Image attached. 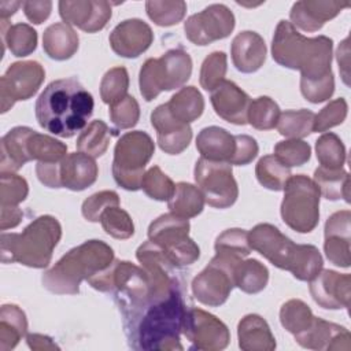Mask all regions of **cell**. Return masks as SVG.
I'll return each mask as SVG.
<instances>
[{"label":"cell","mask_w":351,"mask_h":351,"mask_svg":"<svg viewBox=\"0 0 351 351\" xmlns=\"http://www.w3.org/2000/svg\"><path fill=\"white\" fill-rule=\"evenodd\" d=\"M315 154L319 165L326 169H341L346 163V147L335 133H324L315 141Z\"/></svg>","instance_id":"b9f144b4"},{"label":"cell","mask_w":351,"mask_h":351,"mask_svg":"<svg viewBox=\"0 0 351 351\" xmlns=\"http://www.w3.org/2000/svg\"><path fill=\"white\" fill-rule=\"evenodd\" d=\"M184 335L192 348L203 351L223 350L230 341L228 326L219 318L202 308L188 310Z\"/></svg>","instance_id":"9a60e30c"},{"label":"cell","mask_w":351,"mask_h":351,"mask_svg":"<svg viewBox=\"0 0 351 351\" xmlns=\"http://www.w3.org/2000/svg\"><path fill=\"white\" fill-rule=\"evenodd\" d=\"M192 74V59L184 49H169L160 58L144 62L138 74L140 93L151 101L162 92L181 88Z\"/></svg>","instance_id":"8992f818"},{"label":"cell","mask_w":351,"mask_h":351,"mask_svg":"<svg viewBox=\"0 0 351 351\" xmlns=\"http://www.w3.org/2000/svg\"><path fill=\"white\" fill-rule=\"evenodd\" d=\"M278 104L269 96H259L255 100H251L247 123L258 130H270L277 126L280 118Z\"/></svg>","instance_id":"60d3db41"},{"label":"cell","mask_w":351,"mask_h":351,"mask_svg":"<svg viewBox=\"0 0 351 351\" xmlns=\"http://www.w3.org/2000/svg\"><path fill=\"white\" fill-rule=\"evenodd\" d=\"M59 15L67 25L86 33L101 30L111 18V4L104 0L59 1Z\"/></svg>","instance_id":"2e32d148"},{"label":"cell","mask_w":351,"mask_h":351,"mask_svg":"<svg viewBox=\"0 0 351 351\" xmlns=\"http://www.w3.org/2000/svg\"><path fill=\"white\" fill-rule=\"evenodd\" d=\"M108 114L117 129H130L140 119V106L133 96L126 95L122 100L110 106Z\"/></svg>","instance_id":"f5cc1de1"},{"label":"cell","mask_w":351,"mask_h":351,"mask_svg":"<svg viewBox=\"0 0 351 351\" xmlns=\"http://www.w3.org/2000/svg\"><path fill=\"white\" fill-rule=\"evenodd\" d=\"M350 1L337 0H302L296 1L289 12L291 23L304 32L319 30L326 21L333 19Z\"/></svg>","instance_id":"603a6c76"},{"label":"cell","mask_w":351,"mask_h":351,"mask_svg":"<svg viewBox=\"0 0 351 351\" xmlns=\"http://www.w3.org/2000/svg\"><path fill=\"white\" fill-rule=\"evenodd\" d=\"M151 123L156 130L158 145L163 152L178 155L188 148L192 140V129L189 123L176 119L166 103L152 111Z\"/></svg>","instance_id":"d6986e66"},{"label":"cell","mask_w":351,"mask_h":351,"mask_svg":"<svg viewBox=\"0 0 351 351\" xmlns=\"http://www.w3.org/2000/svg\"><path fill=\"white\" fill-rule=\"evenodd\" d=\"M274 156L287 167L302 166L310 160L311 147L299 138L278 141L274 147Z\"/></svg>","instance_id":"681fc988"},{"label":"cell","mask_w":351,"mask_h":351,"mask_svg":"<svg viewBox=\"0 0 351 351\" xmlns=\"http://www.w3.org/2000/svg\"><path fill=\"white\" fill-rule=\"evenodd\" d=\"M114 261L112 248L101 240H88L71 248L41 278L43 285L56 295H75L82 280L90 278Z\"/></svg>","instance_id":"277c9868"},{"label":"cell","mask_w":351,"mask_h":351,"mask_svg":"<svg viewBox=\"0 0 351 351\" xmlns=\"http://www.w3.org/2000/svg\"><path fill=\"white\" fill-rule=\"evenodd\" d=\"M234 29V15L223 4H210L203 11L191 15L184 30L186 38L196 45H208L228 37Z\"/></svg>","instance_id":"4fadbf2b"},{"label":"cell","mask_w":351,"mask_h":351,"mask_svg":"<svg viewBox=\"0 0 351 351\" xmlns=\"http://www.w3.org/2000/svg\"><path fill=\"white\" fill-rule=\"evenodd\" d=\"M265 40L252 30L240 32L232 41L230 55L234 67L245 74L259 70L266 60Z\"/></svg>","instance_id":"cb8c5ba5"},{"label":"cell","mask_w":351,"mask_h":351,"mask_svg":"<svg viewBox=\"0 0 351 351\" xmlns=\"http://www.w3.org/2000/svg\"><path fill=\"white\" fill-rule=\"evenodd\" d=\"M315 185L319 193L328 200L343 199L350 202V177L346 170L341 169H326L319 166L314 171Z\"/></svg>","instance_id":"836d02e7"},{"label":"cell","mask_w":351,"mask_h":351,"mask_svg":"<svg viewBox=\"0 0 351 351\" xmlns=\"http://www.w3.org/2000/svg\"><path fill=\"white\" fill-rule=\"evenodd\" d=\"M155 152L151 136L143 130L125 133L114 148L112 176L115 182L126 191H138L144 178V169Z\"/></svg>","instance_id":"52a82bcc"},{"label":"cell","mask_w":351,"mask_h":351,"mask_svg":"<svg viewBox=\"0 0 351 351\" xmlns=\"http://www.w3.org/2000/svg\"><path fill=\"white\" fill-rule=\"evenodd\" d=\"M315 114L310 110H288L280 114L277 130L289 138H303L314 132Z\"/></svg>","instance_id":"8d00e7d4"},{"label":"cell","mask_w":351,"mask_h":351,"mask_svg":"<svg viewBox=\"0 0 351 351\" xmlns=\"http://www.w3.org/2000/svg\"><path fill=\"white\" fill-rule=\"evenodd\" d=\"M78 43V34L64 22L48 26L43 34L44 52L55 60L70 59L77 52Z\"/></svg>","instance_id":"f1b7e54d"},{"label":"cell","mask_w":351,"mask_h":351,"mask_svg":"<svg viewBox=\"0 0 351 351\" xmlns=\"http://www.w3.org/2000/svg\"><path fill=\"white\" fill-rule=\"evenodd\" d=\"M27 154L30 160L60 162L67 154V145L51 136L33 130L27 138Z\"/></svg>","instance_id":"74e56055"},{"label":"cell","mask_w":351,"mask_h":351,"mask_svg":"<svg viewBox=\"0 0 351 351\" xmlns=\"http://www.w3.org/2000/svg\"><path fill=\"white\" fill-rule=\"evenodd\" d=\"M21 5H23V3L21 1H8V0L0 1V19H8L11 15L15 14V11Z\"/></svg>","instance_id":"e7e4bbea"},{"label":"cell","mask_w":351,"mask_h":351,"mask_svg":"<svg viewBox=\"0 0 351 351\" xmlns=\"http://www.w3.org/2000/svg\"><path fill=\"white\" fill-rule=\"evenodd\" d=\"M147 15L158 26H173L182 21L186 12V4L182 0H148L145 3Z\"/></svg>","instance_id":"f6af8a7d"},{"label":"cell","mask_w":351,"mask_h":351,"mask_svg":"<svg viewBox=\"0 0 351 351\" xmlns=\"http://www.w3.org/2000/svg\"><path fill=\"white\" fill-rule=\"evenodd\" d=\"M319 189L304 174L291 176L284 186L281 202L282 221L299 233L315 229L319 221Z\"/></svg>","instance_id":"ba28073f"},{"label":"cell","mask_w":351,"mask_h":351,"mask_svg":"<svg viewBox=\"0 0 351 351\" xmlns=\"http://www.w3.org/2000/svg\"><path fill=\"white\" fill-rule=\"evenodd\" d=\"M129 88V74L122 66L110 69L101 78L100 82V96L101 100L112 106L126 96Z\"/></svg>","instance_id":"bcb514c9"},{"label":"cell","mask_w":351,"mask_h":351,"mask_svg":"<svg viewBox=\"0 0 351 351\" xmlns=\"http://www.w3.org/2000/svg\"><path fill=\"white\" fill-rule=\"evenodd\" d=\"M93 97L77 78L52 81L36 101V118L47 132L69 138L86 126Z\"/></svg>","instance_id":"7a4b0ae2"},{"label":"cell","mask_w":351,"mask_h":351,"mask_svg":"<svg viewBox=\"0 0 351 351\" xmlns=\"http://www.w3.org/2000/svg\"><path fill=\"white\" fill-rule=\"evenodd\" d=\"M239 347L244 351H273L276 339L267 322L258 314L243 317L237 325Z\"/></svg>","instance_id":"484cf974"},{"label":"cell","mask_w":351,"mask_h":351,"mask_svg":"<svg viewBox=\"0 0 351 351\" xmlns=\"http://www.w3.org/2000/svg\"><path fill=\"white\" fill-rule=\"evenodd\" d=\"M196 148L202 158L228 162L234 152V136L219 126H207L196 137Z\"/></svg>","instance_id":"83f0119b"},{"label":"cell","mask_w":351,"mask_h":351,"mask_svg":"<svg viewBox=\"0 0 351 351\" xmlns=\"http://www.w3.org/2000/svg\"><path fill=\"white\" fill-rule=\"evenodd\" d=\"M240 261L215 254L192 281V292L196 300L210 307L223 304L234 287L233 270Z\"/></svg>","instance_id":"8fae6325"},{"label":"cell","mask_w":351,"mask_h":351,"mask_svg":"<svg viewBox=\"0 0 351 351\" xmlns=\"http://www.w3.org/2000/svg\"><path fill=\"white\" fill-rule=\"evenodd\" d=\"M214 248L215 254L234 259H243L251 252L248 232L239 228L226 229L217 237Z\"/></svg>","instance_id":"ee69618b"},{"label":"cell","mask_w":351,"mask_h":351,"mask_svg":"<svg viewBox=\"0 0 351 351\" xmlns=\"http://www.w3.org/2000/svg\"><path fill=\"white\" fill-rule=\"evenodd\" d=\"M171 115L185 123L196 121L204 110V99L197 88L185 86L174 93L166 103Z\"/></svg>","instance_id":"d6a6232c"},{"label":"cell","mask_w":351,"mask_h":351,"mask_svg":"<svg viewBox=\"0 0 351 351\" xmlns=\"http://www.w3.org/2000/svg\"><path fill=\"white\" fill-rule=\"evenodd\" d=\"M119 206V196L114 191L96 192L82 203V215L89 222H99L104 210Z\"/></svg>","instance_id":"11a10c76"},{"label":"cell","mask_w":351,"mask_h":351,"mask_svg":"<svg viewBox=\"0 0 351 351\" xmlns=\"http://www.w3.org/2000/svg\"><path fill=\"white\" fill-rule=\"evenodd\" d=\"M32 133L33 129L27 126H16L3 136L0 174L15 173L30 160L27 154V138Z\"/></svg>","instance_id":"4316f807"},{"label":"cell","mask_w":351,"mask_h":351,"mask_svg":"<svg viewBox=\"0 0 351 351\" xmlns=\"http://www.w3.org/2000/svg\"><path fill=\"white\" fill-rule=\"evenodd\" d=\"M233 281L243 292L258 293L267 285L269 270L258 259H241L233 270Z\"/></svg>","instance_id":"e575fe53"},{"label":"cell","mask_w":351,"mask_h":351,"mask_svg":"<svg viewBox=\"0 0 351 351\" xmlns=\"http://www.w3.org/2000/svg\"><path fill=\"white\" fill-rule=\"evenodd\" d=\"M228 69L226 53L222 51L211 52L202 63L199 82L204 90L215 89L223 80Z\"/></svg>","instance_id":"c3c4849f"},{"label":"cell","mask_w":351,"mask_h":351,"mask_svg":"<svg viewBox=\"0 0 351 351\" xmlns=\"http://www.w3.org/2000/svg\"><path fill=\"white\" fill-rule=\"evenodd\" d=\"M44 67L36 60L12 63L0 78L1 112H7L15 101L33 97L44 82Z\"/></svg>","instance_id":"7c38bea8"},{"label":"cell","mask_w":351,"mask_h":351,"mask_svg":"<svg viewBox=\"0 0 351 351\" xmlns=\"http://www.w3.org/2000/svg\"><path fill=\"white\" fill-rule=\"evenodd\" d=\"M259 147L254 137L248 134H236L234 136V152L229 165L245 166L251 163L258 155Z\"/></svg>","instance_id":"6f0895ef"},{"label":"cell","mask_w":351,"mask_h":351,"mask_svg":"<svg viewBox=\"0 0 351 351\" xmlns=\"http://www.w3.org/2000/svg\"><path fill=\"white\" fill-rule=\"evenodd\" d=\"M111 49L122 58H137L145 52L152 41L154 33L143 19L132 18L118 23L110 33Z\"/></svg>","instance_id":"ac0fdd59"},{"label":"cell","mask_w":351,"mask_h":351,"mask_svg":"<svg viewBox=\"0 0 351 351\" xmlns=\"http://www.w3.org/2000/svg\"><path fill=\"white\" fill-rule=\"evenodd\" d=\"M193 176L208 206L228 208L237 200L239 188L233 177L232 165L228 162L200 158L195 165Z\"/></svg>","instance_id":"30bf717a"},{"label":"cell","mask_w":351,"mask_h":351,"mask_svg":"<svg viewBox=\"0 0 351 351\" xmlns=\"http://www.w3.org/2000/svg\"><path fill=\"white\" fill-rule=\"evenodd\" d=\"M348 38H346L337 48V62H339V67L343 73V80L344 82L348 85Z\"/></svg>","instance_id":"be15d7a7"},{"label":"cell","mask_w":351,"mask_h":351,"mask_svg":"<svg viewBox=\"0 0 351 351\" xmlns=\"http://www.w3.org/2000/svg\"><path fill=\"white\" fill-rule=\"evenodd\" d=\"M141 188L151 199L165 202L171 197L176 184L160 170V167L152 166L145 171Z\"/></svg>","instance_id":"f907efd6"},{"label":"cell","mask_w":351,"mask_h":351,"mask_svg":"<svg viewBox=\"0 0 351 351\" xmlns=\"http://www.w3.org/2000/svg\"><path fill=\"white\" fill-rule=\"evenodd\" d=\"M347 110L348 106L343 97L332 100L314 117V132H326L343 123L347 117Z\"/></svg>","instance_id":"db71d44e"},{"label":"cell","mask_w":351,"mask_h":351,"mask_svg":"<svg viewBox=\"0 0 351 351\" xmlns=\"http://www.w3.org/2000/svg\"><path fill=\"white\" fill-rule=\"evenodd\" d=\"M26 341H27V346L32 348V350H55V348H59L49 336H45V335H40V333H30L26 336Z\"/></svg>","instance_id":"6125c7cd"},{"label":"cell","mask_w":351,"mask_h":351,"mask_svg":"<svg viewBox=\"0 0 351 351\" xmlns=\"http://www.w3.org/2000/svg\"><path fill=\"white\" fill-rule=\"evenodd\" d=\"M23 214L18 206H1V217H0V229L5 230L10 228H15L19 225Z\"/></svg>","instance_id":"94428289"},{"label":"cell","mask_w":351,"mask_h":351,"mask_svg":"<svg viewBox=\"0 0 351 351\" xmlns=\"http://www.w3.org/2000/svg\"><path fill=\"white\" fill-rule=\"evenodd\" d=\"M23 12L26 18L34 23L40 25L43 23L51 14L52 10V1L49 0H41V1H23Z\"/></svg>","instance_id":"91938a15"},{"label":"cell","mask_w":351,"mask_h":351,"mask_svg":"<svg viewBox=\"0 0 351 351\" xmlns=\"http://www.w3.org/2000/svg\"><path fill=\"white\" fill-rule=\"evenodd\" d=\"M255 176L261 185L270 191H282L288 178L292 176L291 169L284 166L274 155L262 156L255 167Z\"/></svg>","instance_id":"f35d334b"},{"label":"cell","mask_w":351,"mask_h":351,"mask_svg":"<svg viewBox=\"0 0 351 351\" xmlns=\"http://www.w3.org/2000/svg\"><path fill=\"white\" fill-rule=\"evenodd\" d=\"M103 230L114 239L125 240L133 236L134 225L130 215L119 206L108 207L100 217Z\"/></svg>","instance_id":"7dc6e473"},{"label":"cell","mask_w":351,"mask_h":351,"mask_svg":"<svg viewBox=\"0 0 351 351\" xmlns=\"http://www.w3.org/2000/svg\"><path fill=\"white\" fill-rule=\"evenodd\" d=\"M295 340L302 347L308 350L348 351L351 348V336L344 326L325 321L318 317L313 318L311 325L306 330L295 335Z\"/></svg>","instance_id":"ffe728a7"},{"label":"cell","mask_w":351,"mask_h":351,"mask_svg":"<svg viewBox=\"0 0 351 351\" xmlns=\"http://www.w3.org/2000/svg\"><path fill=\"white\" fill-rule=\"evenodd\" d=\"M1 22V40L3 52L5 45L14 56L22 58L33 53L37 48V32L27 23L8 25L7 19Z\"/></svg>","instance_id":"f546056e"},{"label":"cell","mask_w":351,"mask_h":351,"mask_svg":"<svg viewBox=\"0 0 351 351\" xmlns=\"http://www.w3.org/2000/svg\"><path fill=\"white\" fill-rule=\"evenodd\" d=\"M300 92L303 97L310 103L318 104V103L326 101L328 99H330V96L335 92L333 73L328 74L321 80H314V81L300 80Z\"/></svg>","instance_id":"9f6ffc18"},{"label":"cell","mask_w":351,"mask_h":351,"mask_svg":"<svg viewBox=\"0 0 351 351\" xmlns=\"http://www.w3.org/2000/svg\"><path fill=\"white\" fill-rule=\"evenodd\" d=\"M114 134H117V132L111 130L101 119H95L78 136L77 149L88 156L99 158L107 151Z\"/></svg>","instance_id":"d590c367"},{"label":"cell","mask_w":351,"mask_h":351,"mask_svg":"<svg viewBox=\"0 0 351 351\" xmlns=\"http://www.w3.org/2000/svg\"><path fill=\"white\" fill-rule=\"evenodd\" d=\"M215 114L233 125H245L251 97L233 81L223 80L210 96Z\"/></svg>","instance_id":"7402d4cb"},{"label":"cell","mask_w":351,"mask_h":351,"mask_svg":"<svg viewBox=\"0 0 351 351\" xmlns=\"http://www.w3.org/2000/svg\"><path fill=\"white\" fill-rule=\"evenodd\" d=\"M60 237L62 226L55 217H37L22 233H1V262L47 267Z\"/></svg>","instance_id":"5b68a950"},{"label":"cell","mask_w":351,"mask_h":351,"mask_svg":"<svg viewBox=\"0 0 351 351\" xmlns=\"http://www.w3.org/2000/svg\"><path fill=\"white\" fill-rule=\"evenodd\" d=\"M322 255L315 245L299 244L291 273L300 281H311L322 270Z\"/></svg>","instance_id":"7bdbcfd3"},{"label":"cell","mask_w":351,"mask_h":351,"mask_svg":"<svg viewBox=\"0 0 351 351\" xmlns=\"http://www.w3.org/2000/svg\"><path fill=\"white\" fill-rule=\"evenodd\" d=\"M188 310L181 285L160 300L121 310L129 346L147 351L184 350L180 337L184 333Z\"/></svg>","instance_id":"6da1fadb"},{"label":"cell","mask_w":351,"mask_h":351,"mask_svg":"<svg viewBox=\"0 0 351 351\" xmlns=\"http://www.w3.org/2000/svg\"><path fill=\"white\" fill-rule=\"evenodd\" d=\"M60 162H38L36 165V174L41 184L48 188H63L60 180Z\"/></svg>","instance_id":"680465c9"},{"label":"cell","mask_w":351,"mask_h":351,"mask_svg":"<svg viewBox=\"0 0 351 351\" xmlns=\"http://www.w3.org/2000/svg\"><path fill=\"white\" fill-rule=\"evenodd\" d=\"M204 203V196L197 186L189 182H178L171 197L167 200V207L177 217L188 219L199 215L203 211Z\"/></svg>","instance_id":"1f68e13d"},{"label":"cell","mask_w":351,"mask_h":351,"mask_svg":"<svg viewBox=\"0 0 351 351\" xmlns=\"http://www.w3.org/2000/svg\"><path fill=\"white\" fill-rule=\"evenodd\" d=\"M310 293L322 308H348L351 299V276L335 270H321L310 281Z\"/></svg>","instance_id":"e0dca14e"},{"label":"cell","mask_w":351,"mask_h":351,"mask_svg":"<svg viewBox=\"0 0 351 351\" xmlns=\"http://www.w3.org/2000/svg\"><path fill=\"white\" fill-rule=\"evenodd\" d=\"M351 213L341 210L333 213L325 223L324 251L328 261L339 267H348L350 256V233H351Z\"/></svg>","instance_id":"44dd1931"},{"label":"cell","mask_w":351,"mask_h":351,"mask_svg":"<svg viewBox=\"0 0 351 351\" xmlns=\"http://www.w3.org/2000/svg\"><path fill=\"white\" fill-rule=\"evenodd\" d=\"M333 41L326 36L307 38L288 21H280L271 41L273 59L287 69L299 70L300 80H321L332 73Z\"/></svg>","instance_id":"3957f363"},{"label":"cell","mask_w":351,"mask_h":351,"mask_svg":"<svg viewBox=\"0 0 351 351\" xmlns=\"http://www.w3.org/2000/svg\"><path fill=\"white\" fill-rule=\"evenodd\" d=\"M99 174V167L92 156L82 152L66 155L60 162L62 186L70 191H84L90 186Z\"/></svg>","instance_id":"d4e9b609"},{"label":"cell","mask_w":351,"mask_h":351,"mask_svg":"<svg viewBox=\"0 0 351 351\" xmlns=\"http://www.w3.org/2000/svg\"><path fill=\"white\" fill-rule=\"evenodd\" d=\"M251 250L259 252L271 265L291 271L299 244L282 234L278 228L270 223H258L248 232Z\"/></svg>","instance_id":"5bb4252c"},{"label":"cell","mask_w":351,"mask_h":351,"mask_svg":"<svg viewBox=\"0 0 351 351\" xmlns=\"http://www.w3.org/2000/svg\"><path fill=\"white\" fill-rule=\"evenodd\" d=\"M29 185L26 180L14 173H5L0 177V204L18 206L26 199Z\"/></svg>","instance_id":"816d5d0a"},{"label":"cell","mask_w":351,"mask_h":351,"mask_svg":"<svg viewBox=\"0 0 351 351\" xmlns=\"http://www.w3.org/2000/svg\"><path fill=\"white\" fill-rule=\"evenodd\" d=\"M311 308L299 299H291L281 306L280 322L285 330L293 336L306 330L313 322Z\"/></svg>","instance_id":"ab89813d"},{"label":"cell","mask_w":351,"mask_h":351,"mask_svg":"<svg viewBox=\"0 0 351 351\" xmlns=\"http://www.w3.org/2000/svg\"><path fill=\"white\" fill-rule=\"evenodd\" d=\"M27 319L15 304H3L0 310V351L12 350L26 335Z\"/></svg>","instance_id":"4dcf8cb0"},{"label":"cell","mask_w":351,"mask_h":351,"mask_svg":"<svg viewBox=\"0 0 351 351\" xmlns=\"http://www.w3.org/2000/svg\"><path fill=\"white\" fill-rule=\"evenodd\" d=\"M191 225L186 218L173 213L163 214L151 222L148 239L158 244L174 267L192 265L200 256L197 244L189 237Z\"/></svg>","instance_id":"9c48e42d"}]
</instances>
